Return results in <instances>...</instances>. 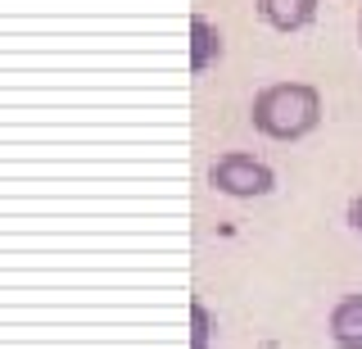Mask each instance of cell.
<instances>
[{"mask_svg":"<svg viewBox=\"0 0 362 349\" xmlns=\"http://www.w3.org/2000/svg\"><path fill=\"white\" fill-rule=\"evenodd\" d=\"M322 122V96L308 82H276L254 100V127L272 141H299Z\"/></svg>","mask_w":362,"mask_h":349,"instance_id":"6da1fadb","label":"cell"},{"mask_svg":"<svg viewBox=\"0 0 362 349\" xmlns=\"http://www.w3.org/2000/svg\"><path fill=\"white\" fill-rule=\"evenodd\" d=\"M209 182L222 190V195H235V200H254V195H267L276 186V173L254 159V154H222L218 164L209 168Z\"/></svg>","mask_w":362,"mask_h":349,"instance_id":"7a4b0ae2","label":"cell"},{"mask_svg":"<svg viewBox=\"0 0 362 349\" xmlns=\"http://www.w3.org/2000/svg\"><path fill=\"white\" fill-rule=\"evenodd\" d=\"M258 14H263L276 32H299V28L313 23L317 0H258Z\"/></svg>","mask_w":362,"mask_h":349,"instance_id":"3957f363","label":"cell"},{"mask_svg":"<svg viewBox=\"0 0 362 349\" xmlns=\"http://www.w3.org/2000/svg\"><path fill=\"white\" fill-rule=\"evenodd\" d=\"M331 341L339 349H362V295H344L331 309Z\"/></svg>","mask_w":362,"mask_h":349,"instance_id":"277c9868","label":"cell"},{"mask_svg":"<svg viewBox=\"0 0 362 349\" xmlns=\"http://www.w3.org/2000/svg\"><path fill=\"white\" fill-rule=\"evenodd\" d=\"M218 59H222V32L204 14H190V73H204Z\"/></svg>","mask_w":362,"mask_h":349,"instance_id":"5b68a950","label":"cell"},{"mask_svg":"<svg viewBox=\"0 0 362 349\" xmlns=\"http://www.w3.org/2000/svg\"><path fill=\"white\" fill-rule=\"evenodd\" d=\"M213 341V313L199 299H190V349H209Z\"/></svg>","mask_w":362,"mask_h":349,"instance_id":"8992f818","label":"cell"},{"mask_svg":"<svg viewBox=\"0 0 362 349\" xmlns=\"http://www.w3.org/2000/svg\"><path fill=\"white\" fill-rule=\"evenodd\" d=\"M349 222H354V227L362 231V195L354 200V205H349Z\"/></svg>","mask_w":362,"mask_h":349,"instance_id":"52a82bcc","label":"cell"},{"mask_svg":"<svg viewBox=\"0 0 362 349\" xmlns=\"http://www.w3.org/2000/svg\"><path fill=\"white\" fill-rule=\"evenodd\" d=\"M358 41H362V18H358Z\"/></svg>","mask_w":362,"mask_h":349,"instance_id":"ba28073f","label":"cell"}]
</instances>
